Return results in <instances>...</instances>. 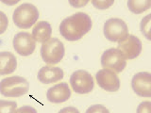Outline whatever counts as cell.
<instances>
[{"instance_id": "obj_1", "label": "cell", "mask_w": 151, "mask_h": 113, "mask_svg": "<svg viewBox=\"0 0 151 113\" xmlns=\"http://www.w3.org/2000/svg\"><path fill=\"white\" fill-rule=\"evenodd\" d=\"M92 26L91 17L87 13L77 12L63 20L60 25V33L65 40L76 41L87 34Z\"/></svg>"}, {"instance_id": "obj_2", "label": "cell", "mask_w": 151, "mask_h": 113, "mask_svg": "<svg viewBox=\"0 0 151 113\" xmlns=\"http://www.w3.org/2000/svg\"><path fill=\"white\" fill-rule=\"evenodd\" d=\"M39 11L30 3H24L15 9L13 11L12 19L15 26L19 28L27 29L30 28L38 21Z\"/></svg>"}, {"instance_id": "obj_3", "label": "cell", "mask_w": 151, "mask_h": 113, "mask_svg": "<svg viewBox=\"0 0 151 113\" xmlns=\"http://www.w3.org/2000/svg\"><path fill=\"white\" fill-rule=\"evenodd\" d=\"M29 84L23 77H6L0 82V93L6 97H20L27 93Z\"/></svg>"}, {"instance_id": "obj_4", "label": "cell", "mask_w": 151, "mask_h": 113, "mask_svg": "<svg viewBox=\"0 0 151 113\" xmlns=\"http://www.w3.org/2000/svg\"><path fill=\"white\" fill-rule=\"evenodd\" d=\"M64 45L57 38L50 39L44 42L41 47V56L45 62L48 64H57L64 56Z\"/></svg>"}, {"instance_id": "obj_5", "label": "cell", "mask_w": 151, "mask_h": 113, "mask_svg": "<svg viewBox=\"0 0 151 113\" xmlns=\"http://www.w3.org/2000/svg\"><path fill=\"white\" fill-rule=\"evenodd\" d=\"M104 36L113 42H120L129 36L127 24L120 18H111L106 21L103 27Z\"/></svg>"}, {"instance_id": "obj_6", "label": "cell", "mask_w": 151, "mask_h": 113, "mask_svg": "<svg viewBox=\"0 0 151 113\" xmlns=\"http://www.w3.org/2000/svg\"><path fill=\"white\" fill-rule=\"evenodd\" d=\"M101 65L104 69L111 70L115 74H118L126 68L127 61L119 50L110 48L103 53L101 56Z\"/></svg>"}, {"instance_id": "obj_7", "label": "cell", "mask_w": 151, "mask_h": 113, "mask_svg": "<svg viewBox=\"0 0 151 113\" xmlns=\"http://www.w3.org/2000/svg\"><path fill=\"white\" fill-rule=\"evenodd\" d=\"M70 84L73 91L79 94L91 92L94 87L93 77L84 70H78L74 72L70 77Z\"/></svg>"}, {"instance_id": "obj_8", "label": "cell", "mask_w": 151, "mask_h": 113, "mask_svg": "<svg viewBox=\"0 0 151 113\" xmlns=\"http://www.w3.org/2000/svg\"><path fill=\"white\" fill-rule=\"evenodd\" d=\"M13 48L23 56H30L36 48V41L27 32H19L13 38Z\"/></svg>"}, {"instance_id": "obj_9", "label": "cell", "mask_w": 151, "mask_h": 113, "mask_svg": "<svg viewBox=\"0 0 151 113\" xmlns=\"http://www.w3.org/2000/svg\"><path fill=\"white\" fill-rule=\"evenodd\" d=\"M126 59H133L142 52V41L139 38L133 35H129L125 40L118 42L117 48Z\"/></svg>"}, {"instance_id": "obj_10", "label": "cell", "mask_w": 151, "mask_h": 113, "mask_svg": "<svg viewBox=\"0 0 151 113\" xmlns=\"http://www.w3.org/2000/svg\"><path fill=\"white\" fill-rule=\"evenodd\" d=\"M96 78L98 86L107 92H117L120 88L119 77L111 70H99L96 74Z\"/></svg>"}, {"instance_id": "obj_11", "label": "cell", "mask_w": 151, "mask_h": 113, "mask_svg": "<svg viewBox=\"0 0 151 113\" xmlns=\"http://www.w3.org/2000/svg\"><path fill=\"white\" fill-rule=\"evenodd\" d=\"M151 74L148 72L136 74L131 80L132 89L137 95L142 97L151 96Z\"/></svg>"}, {"instance_id": "obj_12", "label": "cell", "mask_w": 151, "mask_h": 113, "mask_svg": "<svg viewBox=\"0 0 151 113\" xmlns=\"http://www.w3.org/2000/svg\"><path fill=\"white\" fill-rule=\"evenodd\" d=\"M46 97L47 100L51 103H63L71 97V89L66 82L57 84L48 89L46 92Z\"/></svg>"}, {"instance_id": "obj_13", "label": "cell", "mask_w": 151, "mask_h": 113, "mask_svg": "<svg viewBox=\"0 0 151 113\" xmlns=\"http://www.w3.org/2000/svg\"><path fill=\"white\" fill-rule=\"evenodd\" d=\"M64 73L63 69L54 66H44L38 72V79L41 83L52 84L63 78Z\"/></svg>"}, {"instance_id": "obj_14", "label": "cell", "mask_w": 151, "mask_h": 113, "mask_svg": "<svg viewBox=\"0 0 151 113\" xmlns=\"http://www.w3.org/2000/svg\"><path fill=\"white\" fill-rule=\"evenodd\" d=\"M52 34V27L50 24L46 21H41L38 22L35 26L32 29V37L35 40V41L38 42H44L47 41Z\"/></svg>"}, {"instance_id": "obj_15", "label": "cell", "mask_w": 151, "mask_h": 113, "mask_svg": "<svg viewBox=\"0 0 151 113\" xmlns=\"http://www.w3.org/2000/svg\"><path fill=\"white\" fill-rule=\"evenodd\" d=\"M17 60L15 56L11 52L0 53V75L12 74L16 70Z\"/></svg>"}, {"instance_id": "obj_16", "label": "cell", "mask_w": 151, "mask_h": 113, "mask_svg": "<svg viewBox=\"0 0 151 113\" xmlns=\"http://www.w3.org/2000/svg\"><path fill=\"white\" fill-rule=\"evenodd\" d=\"M151 2L149 0L145 1H138V0H129L127 1V7L130 9V11L136 14H140L144 12L150 8Z\"/></svg>"}, {"instance_id": "obj_17", "label": "cell", "mask_w": 151, "mask_h": 113, "mask_svg": "<svg viewBox=\"0 0 151 113\" xmlns=\"http://www.w3.org/2000/svg\"><path fill=\"white\" fill-rule=\"evenodd\" d=\"M16 107V102L0 100V113H15Z\"/></svg>"}, {"instance_id": "obj_18", "label": "cell", "mask_w": 151, "mask_h": 113, "mask_svg": "<svg viewBox=\"0 0 151 113\" xmlns=\"http://www.w3.org/2000/svg\"><path fill=\"white\" fill-rule=\"evenodd\" d=\"M150 16H151V14H148V15H146L143 19V20H142V23H141V29H142V32H143V34L146 37V39H147V40H150L149 35H148L149 28H150Z\"/></svg>"}, {"instance_id": "obj_19", "label": "cell", "mask_w": 151, "mask_h": 113, "mask_svg": "<svg viewBox=\"0 0 151 113\" xmlns=\"http://www.w3.org/2000/svg\"><path fill=\"white\" fill-rule=\"evenodd\" d=\"M85 113H110V111L102 105H93L90 107Z\"/></svg>"}, {"instance_id": "obj_20", "label": "cell", "mask_w": 151, "mask_h": 113, "mask_svg": "<svg viewBox=\"0 0 151 113\" xmlns=\"http://www.w3.org/2000/svg\"><path fill=\"white\" fill-rule=\"evenodd\" d=\"M9 26V19L4 12L0 11V35L7 30Z\"/></svg>"}, {"instance_id": "obj_21", "label": "cell", "mask_w": 151, "mask_h": 113, "mask_svg": "<svg viewBox=\"0 0 151 113\" xmlns=\"http://www.w3.org/2000/svg\"><path fill=\"white\" fill-rule=\"evenodd\" d=\"M150 108H151V103L149 101H145L142 102L137 107L136 113H150Z\"/></svg>"}, {"instance_id": "obj_22", "label": "cell", "mask_w": 151, "mask_h": 113, "mask_svg": "<svg viewBox=\"0 0 151 113\" xmlns=\"http://www.w3.org/2000/svg\"><path fill=\"white\" fill-rule=\"evenodd\" d=\"M114 1H92V4L96 9H106L110 8Z\"/></svg>"}, {"instance_id": "obj_23", "label": "cell", "mask_w": 151, "mask_h": 113, "mask_svg": "<svg viewBox=\"0 0 151 113\" xmlns=\"http://www.w3.org/2000/svg\"><path fill=\"white\" fill-rule=\"evenodd\" d=\"M15 113H38L37 110L33 107L30 106H23L16 109Z\"/></svg>"}, {"instance_id": "obj_24", "label": "cell", "mask_w": 151, "mask_h": 113, "mask_svg": "<svg viewBox=\"0 0 151 113\" xmlns=\"http://www.w3.org/2000/svg\"><path fill=\"white\" fill-rule=\"evenodd\" d=\"M59 113H79L78 108H76L74 107H67L63 108Z\"/></svg>"}, {"instance_id": "obj_25", "label": "cell", "mask_w": 151, "mask_h": 113, "mask_svg": "<svg viewBox=\"0 0 151 113\" xmlns=\"http://www.w3.org/2000/svg\"><path fill=\"white\" fill-rule=\"evenodd\" d=\"M88 3V1H84V2H78V3H74V2H72V1H70V4L71 5H73V6H75V7H79V6H84V5H86Z\"/></svg>"}]
</instances>
